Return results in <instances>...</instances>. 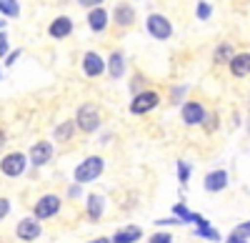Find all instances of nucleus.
I'll return each mask as SVG.
<instances>
[{
    "label": "nucleus",
    "instance_id": "1",
    "mask_svg": "<svg viewBox=\"0 0 250 243\" xmlns=\"http://www.w3.org/2000/svg\"><path fill=\"white\" fill-rule=\"evenodd\" d=\"M103 171H105V160H103L100 155H88L85 160H80V163L75 166V183L78 186H85V183H93V180H98L103 176Z\"/></svg>",
    "mask_w": 250,
    "mask_h": 243
},
{
    "label": "nucleus",
    "instance_id": "2",
    "mask_svg": "<svg viewBox=\"0 0 250 243\" xmlns=\"http://www.w3.org/2000/svg\"><path fill=\"white\" fill-rule=\"evenodd\" d=\"M75 126L83 131V133H95L100 128V110L93 106V103H85L78 108V115H75Z\"/></svg>",
    "mask_w": 250,
    "mask_h": 243
},
{
    "label": "nucleus",
    "instance_id": "3",
    "mask_svg": "<svg viewBox=\"0 0 250 243\" xmlns=\"http://www.w3.org/2000/svg\"><path fill=\"white\" fill-rule=\"evenodd\" d=\"M60 206H62L60 196H55V193H45V196H40V198L35 200L33 213H35V218H38V221H48V218L58 216Z\"/></svg>",
    "mask_w": 250,
    "mask_h": 243
},
{
    "label": "nucleus",
    "instance_id": "4",
    "mask_svg": "<svg viewBox=\"0 0 250 243\" xmlns=\"http://www.w3.org/2000/svg\"><path fill=\"white\" fill-rule=\"evenodd\" d=\"M28 160L30 158H25V153H8L3 160H0V171H3L8 178H18V176H23L25 173V168H28Z\"/></svg>",
    "mask_w": 250,
    "mask_h": 243
},
{
    "label": "nucleus",
    "instance_id": "5",
    "mask_svg": "<svg viewBox=\"0 0 250 243\" xmlns=\"http://www.w3.org/2000/svg\"><path fill=\"white\" fill-rule=\"evenodd\" d=\"M145 28H148V33L158 40H168L173 35V25H170V20L160 15V13H153L148 15V20H145Z\"/></svg>",
    "mask_w": 250,
    "mask_h": 243
},
{
    "label": "nucleus",
    "instance_id": "6",
    "mask_svg": "<svg viewBox=\"0 0 250 243\" xmlns=\"http://www.w3.org/2000/svg\"><path fill=\"white\" fill-rule=\"evenodd\" d=\"M160 103V95L155 90H143L133 98V103H130V113L133 115H143V113H150L155 106Z\"/></svg>",
    "mask_w": 250,
    "mask_h": 243
},
{
    "label": "nucleus",
    "instance_id": "7",
    "mask_svg": "<svg viewBox=\"0 0 250 243\" xmlns=\"http://www.w3.org/2000/svg\"><path fill=\"white\" fill-rule=\"evenodd\" d=\"M228 183H230V176H228L225 168H215L210 173H205V178H203V188L208 193H220L228 188Z\"/></svg>",
    "mask_w": 250,
    "mask_h": 243
},
{
    "label": "nucleus",
    "instance_id": "8",
    "mask_svg": "<svg viewBox=\"0 0 250 243\" xmlns=\"http://www.w3.org/2000/svg\"><path fill=\"white\" fill-rule=\"evenodd\" d=\"M28 158H30V163H33L35 168L48 166V163H50V158H53V143H48V140H38V143L30 148Z\"/></svg>",
    "mask_w": 250,
    "mask_h": 243
},
{
    "label": "nucleus",
    "instance_id": "9",
    "mask_svg": "<svg viewBox=\"0 0 250 243\" xmlns=\"http://www.w3.org/2000/svg\"><path fill=\"white\" fill-rule=\"evenodd\" d=\"M40 221L33 216V218H23L20 221V223L15 226V233H18V238L20 241H35L38 236H40Z\"/></svg>",
    "mask_w": 250,
    "mask_h": 243
},
{
    "label": "nucleus",
    "instance_id": "10",
    "mask_svg": "<svg viewBox=\"0 0 250 243\" xmlns=\"http://www.w3.org/2000/svg\"><path fill=\"white\" fill-rule=\"evenodd\" d=\"M205 108L198 103V100H190V103H185L183 106V123L185 126H198V123H203L205 120Z\"/></svg>",
    "mask_w": 250,
    "mask_h": 243
},
{
    "label": "nucleus",
    "instance_id": "11",
    "mask_svg": "<svg viewBox=\"0 0 250 243\" xmlns=\"http://www.w3.org/2000/svg\"><path fill=\"white\" fill-rule=\"evenodd\" d=\"M85 213H88V218L93 221H100L103 218V213H105V196H100V193H90L88 198H85Z\"/></svg>",
    "mask_w": 250,
    "mask_h": 243
},
{
    "label": "nucleus",
    "instance_id": "12",
    "mask_svg": "<svg viewBox=\"0 0 250 243\" xmlns=\"http://www.w3.org/2000/svg\"><path fill=\"white\" fill-rule=\"evenodd\" d=\"M83 70H85V75H90V78H95V75H100L103 70H105V60H103L98 53H85L83 55Z\"/></svg>",
    "mask_w": 250,
    "mask_h": 243
},
{
    "label": "nucleus",
    "instance_id": "13",
    "mask_svg": "<svg viewBox=\"0 0 250 243\" xmlns=\"http://www.w3.org/2000/svg\"><path fill=\"white\" fill-rule=\"evenodd\" d=\"M110 238H113V243H138L143 238V228L140 226H125V228L115 231Z\"/></svg>",
    "mask_w": 250,
    "mask_h": 243
},
{
    "label": "nucleus",
    "instance_id": "14",
    "mask_svg": "<svg viewBox=\"0 0 250 243\" xmlns=\"http://www.w3.org/2000/svg\"><path fill=\"white\" fill-rule=\"evenodd\" d=\"M228 66H230V73H233L235 78H245V75H250V53H238Z\"/></svg>",
    "mask_w": 250,
    "mask_h": 243
},
{
    "label": "nucleus",
    "instance_id": "15",
    "mask_svg": "<svg viewBox=\"0 0 250 243\" xmlns=\"http://www.w3.org/2000/svg\"><path fill=\"white\" fill-rule=\"evenodd\" d=\"M108 20H110V15L105 13V8H93V10L88 13V25H90V30H95V33L105 30V28H108Z\"/></svg>",
    "mask_w": 250,
    "mask_h": 243
},
{
    "label": "nucleus",
    "instance_id": "16",
    "mask_svg": "<svg viewBox=\"0 0 250 243\" xmlns=\"http://www.w3.org/2000/svg\"><path fill=\"white\" fill-rule=\"evenodd\" d=\"M48 33H50L53 38H65V35H70V33H73V20L65 18V15L55 18L53 23H50V28H48Z\"/></svg>",
    "mask_w": 250,
    "mask_h": 243
},
{
    "label": "nucleus",
    "instance_id": "17",
    "mask_svg": "<svg viewBox=\"0 0 250 243\" xmlns=\"http://www.w3.org/2000/svg\"><path fill=\"white\" fill-rule=\"evenodd\" d=\"M173 216L183 221V226H185V223H198V221L203 218L200 213H193L185 203H175V206H173Z\"/></svg>",
    "mask_w": 250,
    "mask_h": 243
},
{
    "label": "nucleus",
    "instance_id": "18",
    "mask_svg": "<svg viewBox=\"0 0 250 243\" xmlns=\"http://www.w3.org/2000/svg\"><path fill=\"white\" fill-rule=\"evenodd\" d=\"M195 226H198V231H195V233H198L200 238H205V241H213V243H218V241H220V233L210 226V221H208V218H200Z\"/></svg>",
    "mask_w": 250,
    "mask_h": 243
},
{
    "label": "nucleus",
    "instance_id": "19",
    "mask_svg": "<svg viewBox=\"0 0 250 243\" xmlns=\"http://www.w3.org/2000/svg\"><path fill=\"white\" fill-rule=\"evenodd\" d=\"M115 20H118V25H133L135 23V10L133 5H118L115 8Z\"/></svg>",
    "mask_w": 250,
    "mask_h": 243
},
{
    "label": "nucleus",
    "instance_id": "20",
    "mask_svg": "<svg viewBox=\"0 0 250 243\" xmlns=\"http://www.w3.org/2000/svg\"><path fill=\"white\" fill-rule=\"evenodd\" d=\"M123 70H125V55H123L120 50H115V53L110 55V60H108V73H110L113 78H120Z\"/></svg>",
    "mask_w": 250,
    "mask_h": 243
},
{
    "label": "nucleus",
    "instance_id": "21",
    "mask_svg": "<svg viewBox=\"0 0 250 243\" xmlns=\"http://www.w3.org/2000/svg\"><path fill=\"white\" fill-rule=\"evenodd\" d=\"M75 120H65V123H60L58 128H55V140H60V143H62V140H70L73 138V133H75Z\"/></svg>",
    "mask_w": 250,
    "mask_h": 243
},
{
    "label": "nucleus",
    "instance_id": "22",
    "mask_svg": "<svg viewBox=\"0 0 250 243\" xmlns=\"http://www.w3.org/2000/svg\"><path fill=\"white\" fill-rule=\"evenodd\" d=\"M0 13L8 15V18H18V15H20L18 0H0Z\"/></svg>",
    "mask_w": 250,
    "mask_h": 243
},
{
    "label": "nucleus",
    "instance_id": "23",
    "mask_svg": "<svg viewBox=\"0 0 250 243\" xmlns=\"http://www.w3.org/2000/svg\"><path fill=\"white\" fill-rule=\"evenodd\" d=\"M235 55H233V45H228V43H220L218 45V50H215V63L220 66L223 60H228V63H230Z\"/></svg>",
    "mask_w": 250,
    "mask_h": 243
},
{
    "label": "nucleus",
    "instance_id": "24",
    "mask_svg": "<svg viewBox=\"0 0 250 243\" xmlns=\"http://www.w3.org/2000/svg\"><path fill=\"white\" fill-rule=\"evenodd\" d=\"M190 173H193L190 163L178 160V180H180V186H188V183H190Z\"/></svg>",
    "mask_w": 250,
    "mask_h": 243
},
{
    "label": "nucleus",
    "instance_id": "25",
    "mask_svg": "<svg viewBox=\"0 0 250 243\" xmlns=\"http://www.w3.org/2000/svg\"><path fill=\"white\" fill-rule=\"evenodd\" d=\"M148 243H173V236L168 231H158V233H153L148 238Z\"/></svg>",
    "mask_w": 250,
    "mask_h": 243
},
{
    "label": "nucleus",
    "instance_id": "26",
    "mask_svg": "<svg viewBox=\"0 0 250 243\" xmlns=\"http://www.w3.org/2000/svg\"><path fill=\"white\" fill-rule=\"evenodd\" d=\"M210 13H213L210 3H198V18L200 20H208V18H210Z\"/></svg>",
    "mask_w": 250,
    "mask_h": 243
},
{
    "label": "nucleus",
    "instance_id": "27",
    "mask_svg": "<svg viewBox=\"0 0 250 243\" xmlns=\"http://www.w3.org/2000/svg\"><path fill=\"white\" fill-rule=\"evenodd\" d=\"M155 226H183V221L180 218H160V221H155Z\"/></svg>",
    "mask_w": 250,
    "mask_h": 243
},
{
    "label": "nucleus",
    "instance_id": "28",
    "mask_svg": "<svg viewBox=\"0 0 250 243\" xmlns=\"http://www.w3.org/2000/svg\"><path fill=\"white\" fill-rule=\"evenodd\" d=\"M235 233H238V236H243V238H250V221H245V223L235 226Z\"/></svg>",
    "mask_w": 250,
    "mask_h": 243
},
{
    "label": "nucleus",
    "instance_id": "29",
    "mask_svg": "<svg viewBox=\"0 0 250 243\" xmlns=\"http://www.w3.org/2000/svg\"><path fill=\"white\" fill-rule=\"evenodd\" d=\"M8 213H10V200L8 198H0V221H3Z\"/></svg>",
    "mask_w": 250,
    "mask_h": 243
},
{
    "label": "nucleus",
    "instance_id": "30",
    "mask_svg": "<svg viewBox=\"0 0 250 243\" xmlns=\"http://www.w3.org/2000/svg\"><path fill=\"white\" fill-rule=\"evenodd\" d=\"M8 48H10V45H8V35H5L3 30H0V58H3V55L8 53Z\"/></svg>",
    "mask_w": 250,
    "mask_h": 243
},
{
    "label": "nucleus",
    "instance_id": "31",
    "mask_svg": "<svg viewBox=\"0 0 250 243\" xmlns=\"http://www.w3.org/2000/svg\"><path fill=\"white\" fill-rule=\"evenodd\" d=\"M225 243H248V238H243V236H238L235 231L230 233V236H228V241Z\"/></svg>",
    "mask_w": 250,
    "mask_h": 243
},
{
    "label": "nucleus",
    "instance_id": "32",
    "mask_svg": "<svg viewBox=\"0 0 250 243\" xmlns=\"http://www.w3.org/2000/svg\"><path fill=\"white\" fill-rule=\"evenodd\" d=\"M18 55H20V50H15V53H10V55L5 58V66H13V63H15V58H18Z\"/></svg>",
    "mask_w": 250,
    "mask_h": 243
},
{
    "label": "nucleus",
    "instance_id": "33",
    "mask_svg": "<svg viewBox=\"0 0 250 243\" xmlns=\"http://www.w3.org/2000/svg\"><path fill=\"white\" fill-rule=\"evenodd\" d=\"M88 243H113V238H108V236H100V238H93V241H88Z\"/></svg>",
    "mask_w": 250,
    "mask_h": 243
},
{
    "label": "nucleus",
    "instance_id": "34",
    "mask_svg": "<svg viewBox=\"0 0 250 243\" xmlns=\"http://www.w3.org/2000/svg\"><path fill=\"white\" fill-rule=\"evenodd\" d=\"M68 196H70V198H78V196H80V186L75 183V186H73V188L68 191Z\"/></svg>",
    "mask_w": 250,
    "mask_h": 243
},
{
    "label": "nucleus",
    "instance_id": "35",
    "mask_svg": "<svg viewBox=\"0 0 250 243\" xmlns=\"http://www.w3.org/2000/svg\"><path fill=\"white\" fill-rule=\"evenodd\" d=\"M78 3H80V5H100L103 0H78Z\"/></svg>",
    "mask_w": 250,
    "mask_h": 243
},
{
    "label": "nucleus",
    "instance_id": "36",
    "mask_svg": "<svg viewBox=\"0 0 250 243\" xmlns=\"http://www.w3.org/2000/svg\"><path fill=\"white\" fill-rule=\"evenodd\" d=\"M0 146H3V133H0Z\"/></svg>",
    "mask_w": 250,
    "mask_h": 243
},
{
    "label": "nucleus",
    "instance_id": "37",
    "mask_svg": "<svg viewBox=\"0 0 250 243\" xmlns=\"http://www.w3.org/2000/svg\"><path fill=\"white\" fill-rule=\"evenodd\" d=\"M248 131H250V128H248Z\"/></svg>",
    "mask_w": 250,
    "mask_h": 243
}]
</instances>
